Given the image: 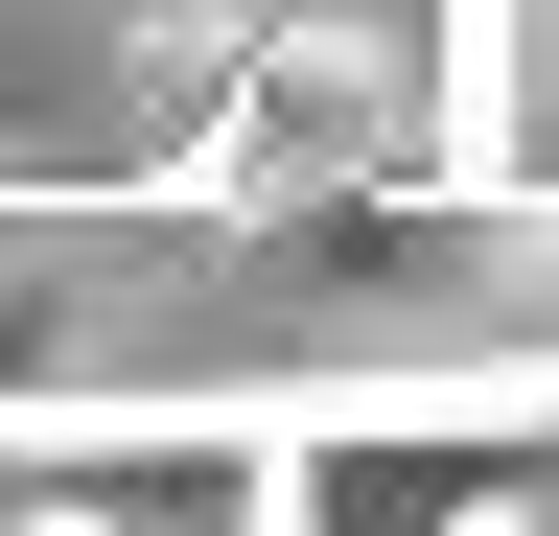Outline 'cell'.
Instances as JSON below:
<instances>
[{
	"mask_svg": "<svg viewBox=\"0 0 559 536\" xmlns=\"http://www.w3.org/2000/svg\"><path fill=\"white\" fill-rule=\"evenodd\" d=\"M257 490H280L257 396H140V373L0 396V536H257Z\"/></svg>",
	"mask_w": 559,
	"mask_h": 536,
	"instance_id": "cell-3",
	"label": "cell"
},
{
	"mask_svg": "<svg viewBox=\"0 0 559 536\" xmlns=\"http://www.w3.org/2000/svg\"><path fill=\"white\" fill-rule=\"evenodd\" d=\"M257 420H280L257 536H536V490H559V373L536 350H373V373L257 396Z\"/></svg>",
	"mask_w": 559,
	"mask_h": 536,
	"instance_id": "cell-1",
	"label": "cell"
},
{
	"mask_svg": "<svg viewBox=\"0 0 559 536\" xmlns=\"http://www.w3.org/2000/svg\"><path fill=\"white\" fill-rule=\"evenodd\" d=\"M210 117L187 0H0V211H164Z\"/></svg>",
	"mask_w": 559,
	"mask_h": 536,
	"instance_id": "cell-2",
	"label": "cell"
}]
</instances>
